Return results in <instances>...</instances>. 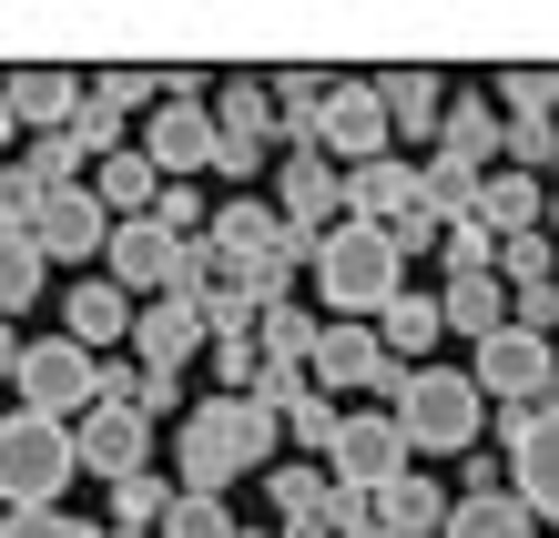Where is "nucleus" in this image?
Returning <instances> with one entry per match:
<instances>
[{"label":"nucleus","mask_w":559,"mask_h":538,"mask_svg":"<svg viewBox=\"0 0 559 538\" xmlns=\"http://www.w3.org/2000/svg\"><path fill=\"white\" fill-rule=\"evenodd\" d=\"M204 244H214V285H235L254 315H265V306H285V295H295V275H306V254H316L306 234H285V214H275V204H254V193L214 204Z\"/></svg>","instance_id":"nucleus-1"},{"label":"nucleus","mask_w":559,"mask_h":538,"mask_svg":"<svg viewBox=\"0 0 559 538\" xmlns=\"http://www.w3.org/2000/svg\"><path fill=\"white\" fill-rule=\"evenodd\" d=\"M265 457H275V417L254 407V396H204V407H183V427H174V467H183L193 498H224Z\"/></svg>","instance_id":"nucleus-2"},{"label":"nucleus","mask_w":559,"mask_h":538,"mask_svg":"<svg viewBox=\"0 0 559 538\" xmlns=\"http://www.w3.org/2000/svg\"><path fill=\"white\" fill-rule=\"evenodd\" d=\"M306 275L325 285V315H377L386 295H407V244L386 224H336V234H316V254H306Z\"/></svg>","instance_id":"nucleus-3"},{"label":"nucleus","mask_w":559,"mask_h":538,"mask_svg":"<svg viewBox=\"0 0 559 538\" xmlns=\"http://www.w3.org/2000/svg\"><path fill=\"white\" fill-rule=\"evenodd\" d=\"M386 417L407 427V457H457L478 437L488 396H478V376H457V366H407V386H397Z\"/></svg>","instance_id":"nucleus-4"},{"label":"nucleus","mask_w":559,"mask_h":538,"mask_svg":"<svg viewBox=\"0 0 559 538\" xmlns=\"http://www.w3.org/2000/svg\"><path fill=\"white\" fill-rule=\"evenodd\" d=\"M72 427L61 417H31V407H11L0 417V498L11 509H61V488H72Z\"/></svg>","instance_id":"nucleus-5"},{"label":"nucleus","mask_w":559,"mask_h":538,"mask_svg":"<svg viewBox=\"0 0 559 538\" xmlns=\"http://www.w3.org/2000/svg\"><path fill=\"white\" fill-rule=\"evenodd\" d=\"M488 427H499L509 457H519V509L559 518V396H539V407H488Z\"/></svg>","instance_id":"nucleus-6"},{"label":"nucleus","mask_w":559,"mask_h":538,"mask_svg":"<svg viewBox=\"0 0 559 538\" xmlns=\"http://www.w3.org/2000/svg\"><path fill=\"white\" fill-rule=\"evenodd\" d=\"M478 396H499V407H539V396H559V356H549V335L530 325H499V335H478Z\"/></svg>","instance_id":"nucleus-7"},{"label":"nucleus","mask_w":559,"mask_h":538,"mask_svg":"<svg viewBox=\"0 0 559 538\" xmlns=\"http://www.w3.org/2000/svg\"><path fill=\"white\" fill-rule=\"evenodd\" d=\"M11 386H21L31 417H61V427H72V417L92 407V356L72 346V335H31L21 366H11Z\"/></svg>","instance_id":"nucleus-8"},{"label":"nucleus","mask_w":559,"mask_h":538,"mask_svg":"<svg viewBox=\"0 0 559 538\" xmlns=\"http://www.w3.org/2000/svg\"><path fill=\"white\" fill-rule=\"evenodd\" d=\"M325 478L356 488V498H377L386 478H407V427L397 417H336V437H325Z\"/></svg>","instance_id":"nucleus-9"},{"label":"nucleus","mask_w":559,"mask_h":538,"mask_svg":"<svg viewBox=\"0 0 559 538\" xmlns=\"http://www.w3.org/2000/svg\"><path fill=\"white\" fill-rule=\"evenodd\" d=\"M316 153L336 163V174H356V163H377V153H397V132H386V103H377V82H336V92H325Z\"/></svg>","instance_id":"nucleus-10"},{"label":"nucleus","mask_w":559,"mask_h":538,"mask_svg":"<svg viewBox=\"0 0 559 538\" xmlns=\"http://www.w3.org/2000/svg\"><path fill=\"white\" fill-rule=\"evenodd\" d=\"M275 214H285V234H306V244H316V234H336V224H346V174H336L316 143L285 153V163H275Z\"/></svg>","instance_id":"nucleus-11"},{"label":"nucleus","mask_w":559,"mask_h":538,"mask_svg":"<svg viewBox=\"0 0 559 538\" xmlns=\"http://www.w3.org/2000/svg\"><path fill=\"white\" fill-rule=\"evenodd\" d=\"M214 163L224 174H254V163L275 153V103H265V82H214Z\"/></svg>","instance_id":"nucleus-12"},{"label":"nucleus","mask_w":559,"mask_h":538,"mask_svg":"<svg viewBox=\"0 0 559 538\" xmlns=\"http://www.w3.org/2000/svg\"><path fill=\"white\" fill-rule=\"evenodd\" d=\"M72 457L92 467V478H143V467H153V427L133 417V407H82L72 417Z\"/></svg>","instance_id":"nucleus-13"},{"label":"nucleus","mask_w":559,"mask_h":538,"mask_svg":"<svg viewBox=\"0 0 559 538\" xmlns=\"http://www.w3.org/2000/svg\"><path fill=\"white\" fill-rule=\"evenodd\" d=\"M133 356H143V376H183V366L204 356V306H193V295L133 306Z\"/></svg>","instance_id":"nucleus-14"},{"label":"nucleus","mask_w":559,"mask_h":538,"mask_svg":"<svg viewBox=\"0 0 559 538\" xmlns=\"http://www.w3.org/2000/svg\"><path fill=\"white\" fill-rule=\"evenodd\" d=\"M174 244L183 234H163L153 214L143 224H112V244H103V275L133 295V306H153V295H174Z\"/></svg>","instance_id":"nucleus-15"},{"label":"nucleus","mask_w":559,"mask_h":538,"mask_svg":"<svg viewBox=\"0 0 559 538\" xmlns=\"http://www.w3.org/2000/svg\"><path fill=\"white\" fill-rule=\"evenodd\" d=\"M143 163H153L163 183L204 174V163H214V112H204V103H163V112L143 122Z\"/></svg>","instance_id":"nucleus-16"},{"label":"nucleus","mask_w":559,"mask_h":538,"mask_svg":"<svg viewBox=\"0 0 559 538\" xmlns=\"http://www.w3.org/2000/svg\"><path fill=\"white\" fill-rule=\"evenodd\" d=\"M31 244H41V264H51V254H61V264H103L112 214L92 204V193H51V204H41V224H31Z\"/></svg>","instance_id":"nucleus-17"},{"label":"nucleus","mask_w":559,"mask_h":538,"mask_svg":"<svg viewBox=\"0 0 559 538\" xmlns=\"http://www.w3.org/2000/svg\"><path fill=\"white\" fill-rule=\"evenodd\" d=\"M346 214L397 234V224L417 214V163H407V153H377V163H356V174H346Z\"/></svg>","instance_id":"nucleus-18"},{"label":"nucleus","mask_w":559,"mask_h":538,"mask_svg":"<svg viewBox=\"0 0 559 538\" xmlns=\"http://www.w3.org/2000/svg\"><path fill=\"white\" fill-rule=\"evenodd\" d=\"M306 376L336 396V386H377L386 376V346H377V325H325L316 335V356H306Z\"/></svg>","instance_id":"nucleus-19"},{"label":"nucleus","mask_w":559,"mask_h":538,"mask_svg":"<svg viewBox=\"0 0 559 538\" xmlns=\"http://www.w3.org/2000/svg\"><path fill=\"white\" fill-rule=\"evenodd\" d=\"M61 335H72L82 356H103L112 335H133V295H122L112 275H82V285H72V306H61Z\"/></svg>","instance_id":"nucleus-20"},{"label":"nucleus","mask_w":559,"mask_h":538,"mask_svg":"<svg viewBox=\"0 0 559 538\" xmlns=\"http://www.w3.org/2000/svg\"><path fill=\"white\" fill-rule=\"evenodd\" d=\"M0 92H11V122L31 143H41V132H72V112H82V72H11Z\"/></svg>","instance_id":"nucleus-21"},{"label":"nucleus","mask_w":559,"mask_h":538,"mask_svg":"<svg viewBox=\"0 0 559 538\" xmlns=\"http://www.w3.org/2000/svg\"><path fill=\"white\" fill-rule=\"evenodd\" d=\"M377 103L397 143H438V112H448V82L438 72H377Z\"/></svg>","instance_id":"nucleus-22"},{"label":"nucleus","mask_w":559,"mask_h":538,"mask_svg":"<svg viewBox=\"0 0 559 538\" xmlns=\"http://www.w3.org/2000/svg\"><path fill=\"white\" fill-rule=\"evenodd\" d=\"M499 103H488V92H448V112H438V153L448 163H478V174H488V163H499Z\"/></svg>","instance_id":"nucleus-23"},{"label":"nucleus","mask_w":559,"mask_h":538,"mask_svg":"<svg viewBox=\"0 0 559 538\" xmlns=\"http://www.w3.org/2000/svg\"><path fill=\"white\" fill-rule=\"evenodd\" d=\"M92 204H103L112 224H143V214L163 204V174H153V163H143L133 143H122L112 163H92Z\"/></svg>","instance_id":"nucleus-24"},{"label":"nucleus","mask_w":559,"mask_h":538,"mask_svg":"<svg viewBox=\"0 0 559 538\" xmlns=\"http://www.w3.org/2000/svg\"><path fill=\"white\" fill-rule=\"evenodd\" d=\"M367 509H377V528H386V538H438V528H448V488H427L417 467H407V478H386Z\"/></svg>","instance_id":"nucleus-25"},{"label":"nucleus","mask_w":559,"mask_h":538,"mask_svg":"<svg viewBox=\"0 0 559 538\" xmlns=\"http://www.w3.org/2000/svg\"><path fill=\"white\" fill-rule=\"evenodd\" d=\"M530 528H539V518L519 509V488H457L438 538H530Z\"/></svg>","instance_id":"nucleus-26"},{"label":"nucleus","mask_w":559,"mask_h":538,"mask_svg":"<svg viewBox=\"0 0 559 538\" xmlns=\"http://www.w3.org/2000/svg\"><path fill=\"white\" fill-rule=\"evenodd\" d=\"M478 193H488L478 163H448V153H427V163H417V204L438 214V224H468V214H478Z\"/></svg>","instance_id":"nucleus-27"},{"label":"nucleus","mask_w":559,"mask_h":538,"mask_svg":"<svg viewBox=\"0 0 559 538\" xmlns=\"http://www.w3.org/2000/svg\"><path fill=\"white\" fill-rule=\"evenodd\" d=\"M438 335H448V315H438V295H386V306H377V346L386 356H427V346H438Z\"/></svg>","instance_id":"nucleus-28"},{"label":"nucleus","mask_w":559,"mask_h":538,"mask_svg":"<svg viewBox=\"0 0 559 538\" xmlns=\"http://www.w3.org/2000/svg\"><path fill=\"white\" fill-rule=\"evenodd\" d=\"M539 214H549V193H539L530 174H488V193H478V224L499 234V244H509V234H539Z\"/></svg>","instance_id":"nucleus-29"},{"label":"nucleus","mask_w":559,"mask_h":538,"mask_svg":"<svg viewBox=\"0 0 559 538\" xmlns=\"http://www.w3.org/2000/svg\"><path fill=\"white\" fill-rule=\"evenodd\" d=\"M438 315H448V325H468V335H499V325H509V285H499V275H448Z\"/></svg>","instance_id":"nucleus-30"},{"label":"nucleus","mask_w":559,"mask_h":538,"mask_svg":"<svg viewBox=\"0 0 559 538\" xmlns=\"http://www.w3.org/2000/svg\"><path fill=\"white\" fill-rule=\"evenodd\" d=\"M316 335H325V325L285 295V306H265V315H254V356H265V366H306V356H316Z\"/></svg>","instance_id":"nucleus-31"},{"label":"nucleus","mask_w":559,"mask_h":538,"mask_svg":"<svg viewBox=\"0 0 559 538\" xmlns=\"http://www.w3.org/2000/svg\"><path fill=\"white\" fill-rule=\"evenodd\" d=\"M31 295H41V244L31 234H0V325L31 315Z\"/></svg>","instance_id":"nucleus-32"},{"label":"nucleus","mask_w":559,"mask_h":538,"mask_svg":"<svg viewBox=\"0 0 559 538\" xmlns=\"http://www.w3.org/2000/svg\"><path fill=\"white\" fill-rule=\"evenodd\" d=\"M499 112L509 122H559V72H539V61L499 72Z\"/></svg>","instance_id":"nucleus-33"},{"label":"nucleus","mask_w":559,"mask_h":538,"mask_svg":"<svg viewBox=\"0 0 559 538\" xmlns=\"http://www.w3.org/2000/svg\"><path fill=\"white\" fill-rule=\"evenodd\" d=\"M499 122H509V112H499ZM499 163H509V174H530V183L559 174V122H509V132H499Z\"/></svg>","instance_id":"nucleus-34"},{"label":"nucleus","mask_w":559,"mask_h":538,"mask_svg":"<svg viewBox=\"0 0 559 538\" xmlns=\"http://www.w3.org/2000/svg\"><path fill=\"white\" fill-rule=\"evenodd\" d=\"M499 285L519 295V285H559V244H549V234H509V244H499Z\"/></svg>","instance_id":"nucleus-35"},{"label":"nucleus","mask_w":559,"mask_h":538,"mask_svg":"<svg viewBox=\"0 0 559 538\" xmlns=\"http://www.w3.org/2000/svg\"><path fill=\"white\" fill-rule=\"evenodd\" d=\"M245 396H254V407H265V417L285 427V417L306 407V396H325V386L306 376V366H254V386H245Z\"/></svg>","instance_id":"nucleus-36"},{"label":"nucleus","mask_w":559,"mask_h":538,"mask_svg":"<svg viewBox=\"0 0 559 538\" xmlns=\"http://www.w3.org/2000/svg\"><path fill=\"white\" fill-rule=\"evenodd\" d=\"M21 163H31V174H41V193H82V163H92V153L72 143V132H41V143H31Z\"/></svg>","instance_id":"nucleus-37"},{"label":"nucleus","mask_w":559,"mask_h":538,"mask_svg":"<svg viewBox=\"0 0 559 538\" xmlns=\"http://www.w3.org/2000/svg\"><path fill=\"white\" fill-rule=\"evenodd\" d=\"M163 538H235V509H224V498L174 488V509H163Z\"/></svg>","instance_id":"nucleus-38"},{"label":"nucleus","mask_w":559,"mask_h":538,"mask_svg":"<svg viewBox=\"0 0 559 538\" xmlns=\"http://www.w3.org/2000/svg\"><path fill=\"white\" fill-rule=\"evenodd\" d=\"M41 204H51L41 174H31V163H0V234H31V224H41Z\"/></svg>","instance_id":"nucleus-39"},{"label":"nucleus","mask_w":559,"mask_h":538,"mask_svg":"<svg viewBox=\"0 0 559 538\" xmlns=\"http://www.w3.org/2000/svg\"><path fill=\"white\" fill-rule=\"evenodd\" d=\"M438 254H448V275H499V234H488L478 214H468V224H448V244H438Z\"/></svg>","instance_id":"nucleus-40"},{"label":"nucleus","mask_w":559,"mask_h":538,"mask_svg":"<svg viewBox=\"0 0 559 538\" xmlns=\"http://www.w3.org/2000/svg\"><path fill=\"white\" fill-rule=\"evenodd\" d=\"M163 509H174V498H163V478H153V467H143V478H122V488H112V528H153Z\"/></svg>","instance_id":"nucleus-41"},{"label":"nucleus","mask_w":559,"mask_h":538,"mask_svg":"<svg viewBox=\"0 0 559 538\" xmlns=\"http://www.w3.org/2000/svg\"><path fill=\"white\" fill-rule=\"evenodd\" d=\"M72 143H82L92 163H112V153H122V112H103V103L82 92V112H72Z\"/></svg>","instance_id":"nucleus-42"},{"label":"nucleus","mask_w":559,"mask_h":538,"mask_svg":"<svg viewBox=\"0 0 559 538\" xmlns=\"http://www.w3.org/2000/svg\"><path fill=\"white\" fill-rule=\"evenodd\" d=\"M0 538H103V528H82L61 509H0Z\"/></svg>","instance_id":"nucleus-43"},{"label":"nucleus","mask_w":559,"mask_h":538,"mask_svg":"<svg viewBox=\"0 0 559 538\" xmlns=\"http://www.w3.org/2000/svg\"><path fill=\"white\" fill-rule=\"evenodd\" d=\"M153 224H163V234H204L214 214H204V193H193V183H163V204H153Z\"/></svg>","instance_id":"nucleus-44"},{"label":"nucleus","mask_w":559,"mask_h":538,"mask_svg":"<svg viewBox=\"0 0 559 538\" xmlns=\"http://www.w3.org/2000/svg\"><path fill=\"white\" fill-rule=\"evenodd\" d=\"M509 325L549 335V325H559V285H519V295H509Z\"/></svg>","instance_id":"nucleus-45"},{"label":"nucleus","mask_w":559,"mask_h":538,"mask_svg":"<svg viewBox=\"0 0 559 538\" xmlns=\"http://www.w3.org/2000/svg\"><path fill=\"white\" fill-rule=\"evenodd\" d=\"M336 417H346V407H325V396H306V407H295L285 427H295V447H316V457H325V437H336Z\"/></svg>","instance_id":"nucleus-46"},{"label":"nucleus","mask_w":559,"mask_h":538,"mask_svg":"<svg viewBox=\"0 0 559 538\" xmlns=\"http://www.w3.org/2000/svg\"><path fill=\"white\" fill-rule=\"evenodd\" d=\"M11 366H21V335H11V325H0V386H11Z\"/></svg>","instance_id":"nucleus-47"},{"label":"nucleus","mask_w":559,"mask_h":538,"mask_svg":"<svg viewBox=\"0 0 559 538\" xmlns=\"http://www.w3.org/2000/svg\"><path fill=\"white\" fill-rule=\"evenodd\" d=\"M11 132H21V122H11V92H0V153H11Z\"/></svg>","instance_id":"nucleus-48"},{"label":"nucleus","mask_w":559,"mask_h":538,"mask_svg":"<svg viewBox=\"0 0 559 538\" xmlns=\"http://www.w3.org/2000/svg\"><path fill=\"white\" fill-rule=\"evenodd\" d=\"M549 244H559V193H549Z\"/></svg>","instance_id":"nucleus-49"},{"label":"nucleus","mask_w":559,"mask_h":538,"mask_svg":"<svg viewBox=\"0 0 559 538\" xmlns=\"http://www.w3.org/2000/svg\"><path fill=\"white\" fill-rule=\"evenodd\" d=\"M235 538H275V528H235Z\"/></svg>","instance_id":"nucleus-50"}]
</instances>
